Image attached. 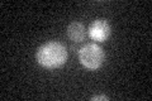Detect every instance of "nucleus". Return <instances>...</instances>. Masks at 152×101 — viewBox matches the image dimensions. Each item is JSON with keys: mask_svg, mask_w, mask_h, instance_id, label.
Instances as JSON below:
<instances>
[{"mask_svg": "<svg viewBox=\"0 0 152 101\" xmlns=\"http://www.w3.org/2000/svg\"><path fill=\"white\" fill-rule=\"evenodd\" d=\"M69 58V52L62 43L50 41L42 44L36 52V61L46 70H56L62 67Z\"/></svg>", "mask_w": 152, "mask_h": 101, "instance_id": "1", "label": "nucleus"}, {"mask_svg": "<svg viewBox=\"0 0 152 101\" xmlns=\"http://www.w3.org/2000/svg\"><path fill=\"white\" fill-rule=\"evenodd\" d=\"M79 61L85 68L90 71L99 70L104 65L105 53L103 48L96 43H88L79 51Z\"/></svg>", "mask_w": 152, "mask_h": 101, "instance_id": "2", "label": "nucleus"}, {"mask_svg": "<svg viewBox=\"0 0 152 101\" xmlns=\"http://www.w3.org/2000/svg\"><path fill=\"white\" fill-rule=\"evenodd\" d=\"M112 28L107 19H95L88 28V34L95 42H105L110 37Z\"/></svg>", "mask_w": 152, "mask_h": 101, "instance_id": "3", "label": "nucleus"}, {"mask_svg": "<svg viewBox=\"0 0 152 101\" xmlns=\"http://www.w3.org/2000/svg\"><path fill=\"white\" fill-rule=\"evenodd\" d=\"M67 36L72 42L75 43H81L86 38V28L83 23L80 22H72L67 27Z\"/></svg>", "mask_w": 152, "mask_h": 101, "instance_id": "4", "label": "nucleus"}, {"mask_svg": "<svg viewBox=\"0 0 152 101\" xmlns=\"http://www.w3.org/2000/svg\"><path fill=\"white\" fill-rule=\"evenodd\" d=\"M91 100H93V101H100V100L108 101L109 97H108L107 95H95V96H93V97H91Z\"/></svg>", "mask_w": 152, "mask_h": 101, "instance_id": "5", "label": "nucleus"}]
</instances>
